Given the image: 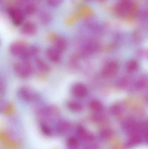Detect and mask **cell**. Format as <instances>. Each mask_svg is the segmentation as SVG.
<instances>
[{
	"label": "cell",
	"mask_w": 148,
	"mask_h": 149,
	"mask_svg": "<svg viewBox=\"0 0 148 149\" xmlns=\"http://www.w3.org/2000/svg\"><path fill=\"white\" fill-rule=\"evenodd\" d=\"M59 109L54 105L42 107L37 111L38 117L42 122V123L54 120L59 116Z\"/></svg>",
	"instance_id": "6da1fadb"
},
{
	"label": "cell",
	"mask_w": 148,
	"mask_h": 149,
	"mask_svg": "<svg viewBox=\"0 0 148 149\" xmlns=\"http://www.w3.org/2000/svg\"><path fill=\"white\" fill-rule=\"evenodd\" d=\"M18 98L22 101L29 103H36L40 101V96L34 90L27 86L21 87L17 90Z\"/></svg>",
	"instance_id": "7a4b0ae2"
},
{
	"label": "cell",
	"mask_w": 148,
	"mask_h": 149,
	"mask_svg": "<svg viewBox=\"0 0 148 149\" xmlns=\"http://www.w3.org/2000/svg\"><path fill=\"white\" fill-rule=\"evenodd\" d=\"M14 70L16 74L23 79L29 78L33 72V66L28 61H22L16 63L14 65Z\"/></svg>",
	"instance_id": "3957f363"
},
{
	"label": "cell",
	"mask_w": 148,
	"mask_h": 149,
	"mask_svg": "<svg viewBox=\"0 0 148 149\" xmlns=\"http://www.w3.org/2000/svg\"><path fill=\"white\" fill-rule=\"evenodd\" d=\"M71 93L76 98L82 99L87 96L88 93V89L83 83L76 82L72 85Z\"/></svg>",
	"instance_id": "277c9868"
},
{
	"label": "cell",
	"mask_w": 148,
	"mask_h": 149,
	"mask_svg": "<svg viewBox=\"0 0 148 149\" xmlns=\"http://www.w3.org/2000/svg\"><path fill=\"white\" fill-rule=\"evenodd\" d=\"M24 41H17L11 44L9 47L10 53L15 56H21L28 47Z\"/></svg>",
	"instance_id": "5b68a950"
},
{
	"label": "cell",
	"mask_w": 148,
	"mask_h": 149,
	"mask_svg": "<svg viewBox=\"0 0 148 149\" xmlns=\"http://www.w3.org/2000/svg\"><path fill=\"white\" fill-rule=\"evenodd\" d=\"M8 14L13 24L15 26H20L23 22L24 16L20 10L16 8H10L8 9Z\"/></svg>",
	"instance_id": "8992f818"
},
{
	"label": "cell",
	"mask_w": 148,
	"mask_h": 149,
	"mask_svg": "<svg viewBox=\"0 0 148 149\" xmlns=\"http://www.w3.org/2000/svg\"><path fill=\"white\" fill-rule=\"evenodd\" d=\"M98 48V44L95 41L89 40L84 42L81 46V55L86 56L90 55L95 52Z\"/></svg>",
	"instance_id": "52a82bcc"
},
{
	"label": "cell",
	"mask_w": 148,
	"mask_h": 149,
	"mask_svg": "<svg viewBox=\"0 0 148 149\" xmlns=\"http://www.w3.org/2000/svg\"><path fill=\"white\" fill-rule=\"evenodd\" d=\"M76 135L79 140L85 143L91 142L94 140V136L93 134L89 132L82 126L77 127Z\"/></svg>",
	"instance_id": "ba28073f"
},
{
	"label": "cell",
	"mask_w": 148,
	"mask_h": 149,
	"mask_svg": "<svg viewBox=\"0 0 148 149\" xmlns=\"http://www.w3.org/2000/svg\"><path fill=\"white\" fill-rule=\"evenodd\" d=\"M40 52L39 48L36 45L28 46L22 55L20 56L22 61H28L32 58H36Z\"/></svg>",
	"instance_id": "9c48e42d"
},
{
	"label": "cell",
	"mask_w": 148,
	"mask_h": 149,
	"mask_svg": "<svg viewBox=\"0 0 148 149\" xmlns=\"http://www.w3.org/2000/svg\"><path fill=\"white\" fill-rule=\"evenodd\" d=\"M45 55L48 60L53 63H58L61 61L62 53L53 46L46 50Z\"/></svg>",
	"instance_id": "30bf717a"
},
{
	"label": "cell",
	"mask_w": 148,
	"mask_h": 149,
	"mask_svg": "<svg viewBox=\"0 0 148 149\" xmlns=\"http://www.w3.org/2000/svg\"><path fill=\"white\" fill-rule=\"evenodd\" d=\"M135 2L134 0H124L123 3L120 4L118 7V10L120 13L123 14H130L134 10Z\"/></svg>",
	"instance_id": "8fae6325"
},
{
	"label": "cell",
	"mask_w": 148,
	"mask_h": 149,
	"mask_svg": "<svg viewBox=\"0 0 148 149\" xmlns=\"http://www.w3.org/2000/svg\"><path fill=\"white\" fill-rule=\"evenodd\" d=\"M118 64L115 62H111L107 64L103 70L102 74L105 77H111L116 73L118 70Z\"/></svg>",
	"instance_id": "7c38bea8"
},
{
	"label": "cell",
	"mask_w": 148,
	"mask_h": 149,
	"mask_svg": "<svg viewBox=\"0 0 148 149\" xmlns=\"http://www.w3.org/2000/svg\"><path fill=\"white\" fill-rule=\"evenodd\" d=\"M21 31L25 36H34L37 33V27L35 24L32 22H27L23 25Z\"/></svg>",
	"instance_id": "4fadbf2b"
},
{
	"label": "cell",
	"mask_w": 148,
	"mask_h": 149,
	"mask_svg": "<svg viewBox=\"0 0 148 149\" xmlns=\"http://www.w3.org/2000/svg\"><path fill=\"white\" fill-rule=\"evenodd\" d=\"M71 128L70 123L66 120H61L56 123V131L59 134L63 135L67 134Z\"/></svg>",
	"instance_id": "5bb4252c"
},
{
	"label": "cell",
	"mask_w": 148,
	"mask_h": 149,
	"mask_svg": "<svg viewBox=\"0 0 148 149\" xmlns=\"http://www.w3.org/2000/svg\"><path fill=\"white\" fill-rule=\"evenodd\" d=\"M54 47L61 52H64L67 49L68 43L67 40L62 37H57L53 41Z\"/></svg>",
	"instance_id": "9a60e30c"
},
{
	"label": "cell",
	"mask_w": 148,
	"mask_h": 149,
	"mask_svg": "<svg viewBox=\"0 0 148 149\" xmlns=\"http://www.w3.org/2000/svg\"><path fill=\"white\" fill-rule=\"evenodd\" d=\"M34 64L36 68L40 72L47 73L50 71V67L49 65L40 58H35Z\"/></svg>",
	"instance_id": "2e32d148"
},
{
	"label": "cell",
	"mask_w": 148,
	"mask_h": 149,
	"mask_svg": "<svg viewBox=\"0 0 148 149\" xmlns=\"http://www.w3.org/2000/svg\"><path fill=\"white\" fill-rule=\"evenodd\" d=\"M67 106L70 111L74 113H79L83 109V106L82 102L75 100L69 101L67 102Z\"/></svg>",
	"instance_id": "e0dca14e"
},
{
	"label": "cell",
	"mask_w": 148,
	"mask_h": 149,
	"mask_svg": "<svg viewBox=\"0 0 148 149\" xmlns=\"http://www.w3.org/2000/svg\"><path fill=\"white\" fill-rule=\"evenodd\" d=\"M141 134V133H137L130 135L131 136L128 142L127 146L129 147H132L140 143L142 140Z\"/></svg>",
	"instance_id": "ac0fdd59"
},
{
	"label": "cell",
	"mask_w": 148,
	"mask_h": 149,
	"mask_svg": "<svg viewBox=\"0 0 148 149\" xmlns=\"http://www.w3.org/2000/svg\"><path fill=\"white\" fill-rule=\"evenodd\" d=\"M89 108L95 113H100L103 110V105L99 101L93 100L90 101L89 103Z\"/></svg>",
	"instance_id": "d6986e66"
},
{
	"label": "cell",
	"mask_w": 148,
	"mask_h": 149,
	"mask_svg": "<svg viewBox=\"0 0 148 149\" xmlns=\"http://www.w3.org/2000/svg\"><path fill=\"white\" fill-rule=\"evenodd\" d=\"M39 18L41 23L45 25L49 24L52 20L50 14L46 11H43L40 13Z\"/></svg>",
	"instance_id": "ffe728a7"
},
{
	"label": "cell",
	"mask_w": 148,
	"mask_h": 149,
	"mask_svg": "<svg viewBox=\"0 0 148 149\" xmlns=\"http://www.w3.org/2000/svg\"><path fill=\"white\" fill-rule=\"evenodd\" d=\"M67 148L68 149H78L79 143L78 139L74 137H70L67 142Z\"/></svg>",
	"instance_id": "44dd1931"
},
{
	"label": "cell",
	"mask_w": 148,
	"mask_h": 149,
	"mask_svg": "<svg viewBox=\"0 0 148 149\" xmlns=\"http://www.w3.org/2000/svg\"><path fill=\"white\" fill-rule=\"evenodd\" d=\"M41 130L42 132L45 135L50 136L52 135V129L45 123H42L41 125Z\"/></svg>",
	"instance_id": "7402d4cb"
},
{
	"label": "cell",
	"mask_w": 148,
	"mask_h": 149,
	"mask_svg": "<svg viewBox=\"0 0 148 149\" xmlns=\"http://www.w3.org/2000/svg\"><path fill=\"white\" fill-rule=\"evenodd\" d=\"M112 131L109 129H105L101 131L100 134V137L103 140H107L112 136Z\"/></svg>",
	"instance_id": "603a6c76"
},
{
	"label": "cell",
	"mask_w": 148,
	"mask_h": 149,
	"mask_svg": "<svg viewBox=\"0 0 148 149\" xmlns=\"http://www.w3.org/2000/svg\"><path fill=\"white\" fill-rule=\"evenodd\" d=\"M25 13L28 15H31L35 13L36 10V7L33 3L28 4L25 8Z\"/></svg>",
	"instance_id": "cb8c5ba5"
},
{
	"label": "cell",
	"mask_w": 148,
	"mask_h": 149,
	"mask_svg": "<svg viewBox=\"0 0 148 149\" xmlns=\"http://www.w3.org/2000/svg\"><path fill=\"white\" fill-rule=\"evenodd\" d=\"M127 68L129 71H135L138 69V63L134 60H131L127 64Z\"/></svg>",
	"instance_id": "d4e9b609"
},
{
	"label": "cell",
	"mask_w": 148,
	"mask_h": 149,
	"mask_svg": "<svg viewBox=\"0 0 148 149\" xmlns=\"http://www.w3.org/2000/svg\"><path fill=\"white\" fill-rule=\"evenodd\" d=\"M63 0H47V2L49 6L56 8L60 6L63 2Z\"/></svg>",
	"instance_id": "484cf974"
},
{
	"label": "cell",
	"mask_w": 148,
	"mask_h": 149,
	"mask_svg": "<svg viewBox=\"0 0 148 149\" xmlns=\"http://www.w3.org/2000/svg\"><path fill=\"white\" fill-rule=\"evenodd\" d=\"M111 113L114 115H118L122 112V109L120 107L118 106H114L111 109Z\"/></svg>",
	"instance_id": "4316f807"
},
{
	"label": "cell",
	"mask_w": 148,
	"mask_h": 149,
	"mask_svg": "<svg viewBox=\"0 0 148 149\" xmlns=\"http://www.w3.org/2000/svg\"><path fill=\"white\" fill-rule=\"evenodd\" d=\"M91 142L86 143V144L83 146V149H96L97 148V145Z\"/></svg>",
	"instance_id": "83f0119b"
},
{
	"label": "cell",
	"mask_w": 148,
	"mask_h": 149,
	"mask_svg": "<svg viewBox=\"0 0 148 149\" xmlns=\"http://www.w3.org/2000/svg\"><path fill=\"white\" fill-rule=\"evenodd\" d=\"M6 87H5V82L2 79L1 80V94H3L5 92Z\"/></svg>",
	"instance_id": "f1b7e54d"
},
{
	"label": "cell",
	"mask_w": 148,
	"mask_h": 149,
	"mask_svg": "<svg viewBox=\"0 0 148 149\" xmlns=\"http://www.w3.org/2000/svg\"><path fill=\"white\" fill-rule=\"evenodd\" d=\"M21 2H26L28 1L29 0H19Z\"/></svg>",
	"instance_id": "f546056e"
},
{
	"label": "cell",
	"mask_w": 148,
	"mask_h": 149,
	"mask_svg": "<svg viewBox=\"0 0 148 149\" xmlns=\"http://www.w3.org/2000/svg\"><path fill=\"white\" fill-rule=\"evenodd\" d=\"M86 1H91V0H86Z\"/></svg>",
	"instance_id": "4dcf8cb0"
}]
</instances>
